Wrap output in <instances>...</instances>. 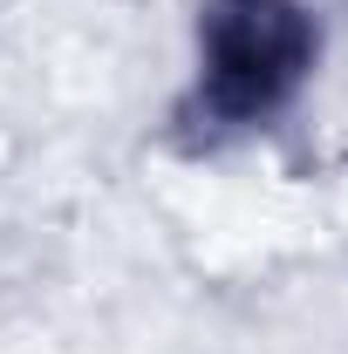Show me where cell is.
Wrapping results in <instances>:
<instances>
[{
    "label": "cell",
    "instance_id": "cell-1",
    "mask_svg": "<svg viewBox=\"0 0 348 354\" xmlns=\"http://www.w3.org/2000/svg\"><path fill=\"white\" fill-rule=\"evenodd\" d=\"M307 21L294 0H212L205 102L218 116H266L307 68Z\"/></svg>",
    "mask_w": 348,
    "mask_h": 354
}]
</instances>
